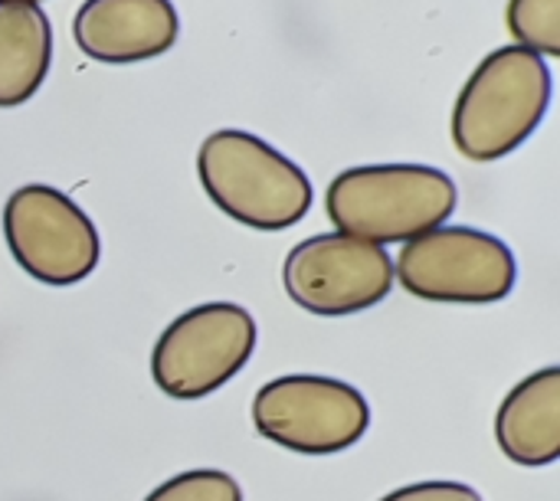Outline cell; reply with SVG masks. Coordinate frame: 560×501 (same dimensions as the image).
Returning a JSON list of instances; mask_svg holds the SVG:
<instances>
[{"instance_id":"9c48e42d","label":"cell","mask_w":560,"mask_h":501,"mask_svg":"<svg viewBox=\"0 0 560 501\" xmlns=\"http://www.w3.org/2000/svg\"><path fill=\"white\" fill-rule=\"evenodd\" d=\"M180 33L171 0H85L75 10V46L98 62L125 66L164 56Z\"/></svg>"},{"instance_id":"7c38bea8","label":"cell","mask_w":560,"mask_h":501,"mask_svg":"<svg viewBox=\"0 0 560 501\" xmlns=\"http://www.w3.org/2000/svg\"><path fill=\"white\" fill-rule=\"evenodd\" d=\"M505 26L515 46L545 56H560V0H509Z\"/></svg>"},{"instance_id":"5b68a950","label":"cell","mask_w":560,"mask_h":501,"mask_svg":"<svg viewBox=\"0 0 560 501\" xmlns=\"http://www.w3.org/2000/svg\"><path fill=\"white\" fill-rule=\"evenodd\" d=\"M256 318L236 302H207L177 315L151 351V377L174 400L226 387L256 351Z\"/></svg>"},{"instance_id":"6da1fadb","label":"cell","mask_w":560,"mask_h":501,"mask_svg":"<svg viewBox=\"0 0 560 501\" xmlns=\"http://www.w3.org/2000/svg\"><path fill=\"white\" fill-rule=\"evenodd\" d=\"M456 180L430 164H364L341 171L325 194L338 233L374 246L410 243L456 213Z\"/></svg>"},{"instance_id":"3957f363","label":"cell","mask_w":560,"mask_h":501,"mask_svg":"<svg viewBox=\"0 0 560 501\" xmlns=\"http://www.w3.org/2000/svg\"><path fill=\"white\" fill-rule=\"evenodd\" d=\"M555 79L548 62L522 46L489 53L453 108V141L469 161L489 164L518 151L548 115Z\"/></svg>"},{"instance_id":"8992f818","label":"cell","mask_w":560,"mask_h":501,"mask_svg":"<svg viewBox=\"0 0 560 501\" xmlns=\"http://www.w3.org/2000/svg\"><path fill=\"white\" fill-rule=\"evenodd\" d=\"M253 423L262 440L302 453L335 456L364 440L371 407L345 381L318 374H289L269 381L253 397Z\"/></svg>"},{"instance_id":"277c9868","label":"cell","mask_w":560,"mask_h":501,"mask_svg":"<svg viewBox=\"0 0 560 501\" xmlns=\"http://www.w3.org/2000/svg\"><path fill=\"white\" fill-rule=\"evenodd\" d=\"M518 279L505 240L476 226H436L404 243L394 282L410 295L440 305H492L512 295Z\"/></svg>"},{"instance_id":"30bf717a","label":"cell","mask_w":560,"mask_h":501,"mask_svg":"<svg viewBox=\"0 0 560 501\" xmlns=\"http://www.w3.org/2000/svg\"><path fill=\"white\" fill-rule=\"evenodd\" d=\"M499 450L525 469L560 459V368H541L509 391L495 413Z\"/></svg>"},{"instance_id":"52a82bcc","label":"cell","mask_w":560,"mask_h":501,"mask_svg":"<svg viewBox=\"0 0 560 501\" xmlns=\"http://www.w3.org/2000/svg\"><path fill=\"white\" fill-rule=\"evenodd\" d=\"M3 240L26 276L56 289L89 279L102 256L89 213L49 184H26L7 197Z\"/></svg>"},{"instance_id":"8fae6325","label":"cell","mask_w":560,"mask_h":501,"mask_svg":"<svg viewBox=\"0 0 560 501\" xmlns=\"http://www.w3.org/2000/svg\"><path fill=\"white\" fill-rule=\"evenodd\" d=\"M52 59V26L36 3L0 0V108L30 102Z\"/></svg>"},{"instance_id":"5bb4252c","label":"cell","mask_w":560,"mask_h":501,"mask_svg":"<svg viewBox=\"0 0 560 501\" xmlns=\"http://www.w3.org/2000/svg\"><path fill=\"white\" fill-rule=\"evenodd\" d=\"M381 501H482V496L463 482H417L387 492Z\"/></svg>"},{"instance_id":"ba28073f","label":"cell","mask_w":560,"mask_h":501,"mask_svg":"<svg viewBox=\"0 0 560 501\" xmlns=\"http://www.w3.org/2000/svg\"><path fill=\"white\" fill-rule=\"evenodd\" d=\"M289 299L308 315L341 318L381 305L394 289V259L384 246L348 233H318L292 246L282 266Z\"/></svg>"},{"instance_id":"7a4b0ae2","label":"cell","mask_w":560,"mask_h":501,"mask_svg":"<svg viewBox=\"0 0 560 501\" xmlns=\"http://www.w3.org/2000/svg\"><path fill=\"white\" fill-rule=\"evenodd\" d=\"M197 177L230 220L259 233L295 226L315 197L308 174L292 158L243 128L207 135L197 151Z\"/></svg>"},{"instance_id":"9a60e30c","label":"cell","mask_w":560,"mask_h":501,"mask_svg":"<svg viewBox=\"0 0 560 501\" xmlns=\"http://www.w3.org/2000/svg\"><path fill=\"white\" fill-rule=\"evenodd\" d=\"M16 3H36L39 7V0H16Z\"/></svg>"},{"instance_id":"4fadbf2b","label":"cell","mask_w":560,"mask_h":501,"mask_svg":"<svg viewBox=\"0 0 560 501\" xmlns=\"http://www.w3.org/2000/svg\"><path fill=\"white\" fill-rule=\"evenodd\" d=\"M144 501H243V489L230 473L190 469L161 482Z\"/></svg>"}]
</instances>
